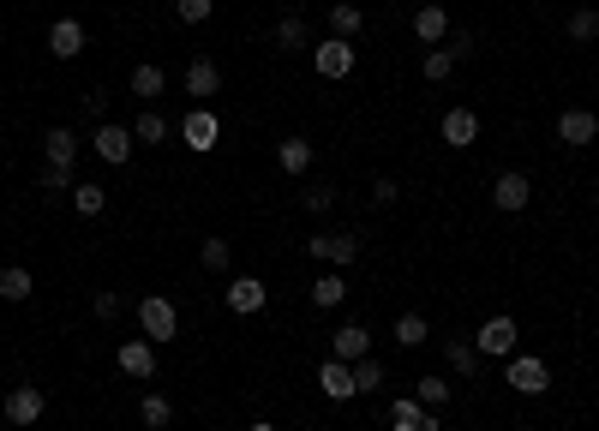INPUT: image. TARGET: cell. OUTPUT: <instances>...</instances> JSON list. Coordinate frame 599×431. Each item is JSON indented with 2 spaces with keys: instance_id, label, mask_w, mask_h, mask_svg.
I'll return each instance as SVG.
<instances>
[{
  "instance_id": "obj_1",
  "label": "cell",
  "mask_w": 599,
  "mask_h": 431,
  "mask_svg": "<svg viewBox=\"0 0 599 431\" xmlns=\"http://www.w3.org/2000/svg\"><path fill=\"white\" fill-rule=\"evenodd\" d=\"M180 144H186L192 156H210V150L222 144V114H216L210 102H192V108L180 114Z\"/></svg>"
},
{
  "instance_id": "obj_2",
  "label": "cell",
  "mask_w": 599,
  "mask_h": 431,
  "mask_svg": "<svg viewBox=\"0 0 599 431\" xmlns=\"http://www.w3.org/2000/svg\"><path fill=\"white\" fill-rule=\"evenodd\" d=\"M132 312H138L144 342H156V348H162V342H174V336H180V312H174V300H168V294H144Z\"/></svg>"
},
{
  "instance_id": "obj_3",
  "label": "cell",
  "mask_w": 599,
  "mask_h": 431,
  "mask_svg": "<svg viewBox=\"0 0 599 431\" xmlns=\"http://www.w3.org/2000/svg\"><path fill=\"white\" fill-rule=\"evenodd\" d=\"M516 318L510 312H492L486 324H480V336H474V348H480V360H510L516 354Z\"/></svg>"
},
{
  "instance_id": "obj_4",
  "label": "cell",
  "mask_w": 599,
  "mask_h": 431,
  "mask_svg": "<svg viewBox=\"0 0 599 431\" xmlns=\"http://www.w3.org/2000/svg\"><path fill=\"white\" fill-rule=\"evenodd\" d=\"M504 378H510L516 396H546V390H552V366H546L540 354H510Z\"/></svg>"
},
{
  "instance_id": "obj_5",
  "label": "cell",
  "mask_w": 599,
  "mask_h": 431,
  "mask_svg": "<svg viewBox=\"0 0 599 431\" xmlns=\"http://www.w3.org/2000/svg\"><path fill=\"white\" fill-rule=\"evenodd\" d=\"M132 144H138L132 126H114V120H102V126L90 132V150H96L108 168H126V162H132Z\"/></svg>"
},
{
  "instance_id": "obj_6",
  "label": "cell",
  "mask_w": 599,
  "mask_h": 431,
  "mask_svg": "<svg viewBox=\"0 0 599 431\" xmlns=\"http://www.w3.org/2000/svg\"><path fill=\"white\" fill-rule=\"evenodd\" d=\"M528 198H534V180H528L522 168H504V174L492 180V204H498L504 216H522V210H528Z\"/></svg>"
},
{
  "instance_id": "obj_7",
  "label": "cell",
  "mask_w": 599,
  "mask_h": 431,
  "mask_svg": "<svg viewBox=\"0 0 599 431\" xmlns=\"http://www.w3.org/2000/svg\"><path fill=\"white\" fill-rule=\"evenodd\" d=\"M312 66H318V78H348L360 60H354V42H342V36H324V42L312 48Z\"/></svg>"
},
{
  "instance_id": "obj_8",
  "label": "cell",
  "mask_w": 599,
  "mask_h": 431,
  "mask_svg": "<svg viewBox=\"0 0 599 431\" xmlns=\"http://www.w3.org/2000/svg\"><path fill=\"white\" fill-rule=\"evenodd\" d=\"M42 390L36 384H18V390H6V402H0V414H6V426H36L42 420Z\"/></svg>"
},
{
  "instance_id": "obj_9",
  "label": "cell",
  "mask_w": 599,
  "mask_h": 431,
  "mask_svg": "<svg viewBox=\"0 0 599 431\" xmlns=\"http://www.w3.org/2000/svg\"><path fill=\"white\" fill-rule=\"evenodd\" d=\"M558 138H564L570 150L594 144V138H599V114H594V108H564V114H558Z\"/></svg>"
},
{
  "instance_id": "obj_10",
  "label": "cell",
  "mask_w": 599,
  "mask_h": 431,
  "mask_svg": "<svg viewBox=\"0 0 599 431\" xmlns=\"http://www.w3.org/2000/svg\"><path fill=\"white\" fill-rule=\"evenodd\" d=\"M270 42H276L282 54H306V48H312V24H306L300 12H282V18L270 24Z\"/></svg>"
},
{
  "instance_id": "obj_11",
  "label": "cell",
  "mask_w": 599,
  "mask_h": 431,
  "mask_svg": "<svg viewBox=\"0 0 599 431\" xmlns=\"http://www.w3.org/2000/svg\"><path fill=\"white\" fill-rule=\"evenodd\" d=\"M306 258H324V264H354V258H360V240H354V234H312V240H306Z\"/></svg>"
},
{
  "instance_id": "obj_12",
  "label": "cell",
  "mask_w": 599,
  "mask_h": 431,
  "mask_svg": "<svg viewBox=\"0 0 599 431\" xmlns=\"http://www.w3.org/2000/svg\"><path fill=\"white\" fill-rule=\"evenodd\" d=\"M264 306H270V288H264L258 276H234V282H228V312L252 318V312H264Z\"/></svg>"
},
{
  "instance_id": "obj_13",
  "label": "cell",
  "mask_w": 599,
  "mask_h": 431,
  "mask_svg": "<svg viewBox=\"0 0 599 431\" xmlns=\"http://www.w3.org/2000/svg\"><path fill=\"white\" fill-rule=\"evenodd\" d=\"M48 54L54 60H78L84 54V24L78 18H54L48 24Z\"/></svg>"
},
{
  "instance_id": "obj_14",
  "label": "cell",
  "mask_w": 599,
  "mask_h": 431,
  "mask_svg": "<svg viewBox=\"0 0 599 431\" xmlns=\"http://www.w3.org/2000/svg\"><path fill=\"white\" fill-rule=\"evenodd\" d=\"M180 84H186V96H192V102H210V96H216V90H222V66H216V60H204V54H198V60H192V66H186V78H180Z\"/></svg>"
},
{
  "instance_id": "obj_15",
  "label": "cell",
  "mask_w": 599,
  "mask_h": 431,
  "mask_svg": "<svg viewBox=\"0 0 599 431\" xmlns=\"http://www.w3.org/2000/svg\"><path fill=\"white\" fill-rule=\"evenodd\" d=\"M114 360H120V372H126V378H138V384H150V378H156V342H144V336H138V342H126Z\"/></svg>"
},
{
  "instance_id": "obj_16",
  "label": "cell",
  "mask_w": 599,
  "mask_h": 431,
  "mask_svg": "<svg viewBox=\"0 0 599 431\" xmlns=\"http://www.w3.org/2000/svg\"><path fill=\"white\" fill-rule=\"evenodd\" d=\"M318 390H324L330 402H354V396H360V390H354V366H348V360H324V366H318Z\"/></svg>"
},
{
  "instance_id": "obj_17",
  "label": "cell",
  "mask_w": 599,
  "mask_h": 431,
  "mask_svg": "<svg viewBox=\"0 0 599 431\" xmlns=\"http://www.w3.org/2000/svg\"><path fill=\"white\" fill-rule=\"evenodd\" d=\"M450 30H456V24H450V12H444V6H420V12H414V36H420L426 48H444V42H450Z\"/></svg>"
},
{
  "instance_id": "obj_18",
  "label": "cell",
  "mask_w": 599,
  "mask_h": 431,
  "mask_svg": "<svg viewBox=\"0 0 599 431\" xmlns=\"http://www.w3.org/2000/svg\"><path fill=\"white\" fill-rule=\"evenodd\" d=\"M330 354H336V360H348V366H354V360H366V354H372V330H366V324H342V330L330 336Z\"/></svg>"
},
{
  "instance_id": "obj_19",
  "label": "cell",
  "mask_w": 599,
  "mask_h": 431,
  "mask_svg": "<svg viewBox=\"0 0 599 431\" xmlns=\"http://www.w3.org/2000/svg\"><path fill=\"white\" fill-rule=\"evenodd\" d=\"M474 138H480V114H474V108H450V114H444V144H450V150H468Z\"/></svg>"
},
{
  "instance_id": "obj_20",
  "label": "cell",
  "mask_w": 599,
  "mask_h": 431,
  "mask_svg": "<svg viewBox=\"0 0 599 431\" xmlns=\"http://www.w3.org/2000/svg\"><path fill=\"white\" fill-rule=\"evenodd\" d=\"M42 156H48L54 168H72V162H78V132H72V126H48V132H42Z\"/></svg>"
},
{
  "instance_id": "obj_21",
  "label": "cell",
  "mask_w": 599,
  "mask_h": 431,
  "mask_svg": "<svg viewBox=\"0 0 599 431\" xmlns=\"http://www.w3.org/2000/svg\"><path fill=\"white\" fill-rule=\"evenodd\" d=\"M126 84H132V96H138V102H162V90H168V72H162L156 60H144V66H132V78H126Z\"/></svg>"
},
{
  "instance_id": "obj_22",
  "label": "cell",
  "mask_w": 599,
  "mask_h": 431,
  "mask_svg": "<svg viewBox=\"0 0 599 431\" xmlns=\"http://www.w3.org/2000/svg\"><path fill=\"white\" fill-rule=\"evenodd\" d=\"M30 294H36V276H30L24 264H0V300H6V306H24Z\"/></svg>"
},
{
  "instance_id": "obj_23",
  "label": "cell",
  "mask_w": 599,
  "mask_h": 431,
  "mask_svg": "<svg viewBox=\"0 0 599 431\" xmlns=\"http://www.w3.org/2000/svg\"><path fill=\"white\" fill-rule=\"evenodd\" d=\"M324 24H330V36H342V42H354V36H360V30H366V12H360V6H354V0H336V6H330V18H324Z\"/></svg>"
},
{
  "instance_id": "obj_24",
  "label": "cell",
  "mask_w": 599,
  "mask_h": 431,
  "mask_svg": "<svg viewBox=\"0 0 599 431\" xmlns=\"http://www.w3.org/2000/svg\"><path fill=\"white\" fill-rule=\"evenodd\" d=\"M444 360H450V372H456V378H480V366H486V360H480V348H474V336H456V342L444 348Z\"/></svg>"
},
{
  "instance_id": "obj_25",
  "label": "cell",
  "mask_w": 599,
  "mask_h": 431,
  "mask_svg": "<svg viewBox=\"0 0 599 431\" xmlns=\"http://www.w3.org/2000/svg\"><path fill=\"white\" fill-rule=\"evenodd\" d=\"M168 132H174V126H168V114H162L156 102H150V108H144V114L132 120V138H138V144H150V150H156V144H162Z\"/></svg>"
},
{
  "instance_id": "obj_26",
  "label": "cell",
  "mask_w": 599,
  "mask_h": 431,
  "mask_svg": "<svg viewBox=\"0 0 599 431\" xmlns=\"http://www.w3.org/2000/svg\"><path fill=\"white\" fill-rule=\"evenodd\" d=\"M276 168L300 180V174L312 168V144H306V138H282V144H276Z\"/></svg>"
},
{
  "instance_id": "obj_27",
  "label": "cell",
  "mask_w": 599,
  "mask_h": 431,
  "mask_svg": "<svg viewBox=\"0 0 599 431\" xmlns=\"http://www.w3.org/2000/svg\"><path fill=\"white\" fill-rule=\"evenodd\" d=\"M138 420H144V431H162L168 420H174V402H168L162 390H150V396L138 402Z\"/></svg>"
},
{
  "instance_id": "obj_28",
  "label": "cell",
  "mask_w": 599,
  "mask_h": 431,
  "mask_svg": "<svg viewBox=\"0 0 599 431\" xmlns=\"http://www.w3.org/2000/svg\"><path fill=\"white\" fill-rule=\"evenodd\" d=\"M300 210H306V216H330V210H336V186H330V180H312V186L300 192Z\"/></svg>"
},
{
  "instance_id": "obj_29",
  "label": "cell",
  "mask_w": 599,
  "mask_h": 431,
  "mask_svg": "<svg viewBox=\"0 0 599 431\" xmlns=\"http://www.w3.org/2000/svg\"><path fill=\"white\" fill-rule=\"evenodd\" d=\"M426 336H432V324H426L420 312H402V318H396V348H426Z\"/></svg>"
},
{
  "instance_id": "obj_30",
  "label": "cell",
  "mask_w": 599,
  "mask_h": 431,
  "mask_svg": "<svg viewBox=\"0 0 599 431\" xmlns=\"http://www.w3.org/2000/svg\"><path fill=\"white\" fill-rule=\"evenodd\" d=\"M414 396H420V408H450V378H438V372H426V378L414 384Z\"/></svg>"
},
{
  "instance_id": "obj_31",
  "label": "cell",
  "mask_w": 599,
  "mask_h": 431,
  "mask_svg": "<svg viewBox=\"0 0 599 431\" xmlns=\"http://www.w3.org/2000/svg\"><path fill=\"white\" fill-rule=\"evenodd\" d=\"M420 72H426L432 84H450V78H456V60H450V48H426V60H420Z\"/></svg>"
},
{
  "instance_id": "obj_32",
  "label": "cell",
  "mask_w": 599,
  "mask_h": 431,
  "mask_svg": "<svg viewBox=\"0 0 599 431\" xmlns=\"http://www.w3.org/2000/svg\"><path fill=\"white\" fill-rule=\"evenodd\" d=\"M564 30H570V42H594V36H599V12H594V6H576Z\"/></svg>"
},
{
  "instance_id": "obj_33",
  "label": "cell",
  "mask_w": 599,
  "mask_h": 431,
  "mask_svg": "<svg viewBox=\"0 0 599 431\" xmlns=\"http://www.w3.org/2000/svg\"><path fill=\"white\" fill-rule=\"evenodd\" d=\"M348 300V282L342 276H318L312 282V306H342Z\"/></svg>"
},
{
  "instance_id": "obj_34",
  "label": "cell",
  "mask_w": 599,
  "mask_h": 431,
  "mask_svg": "<svg viewBox=\"0 0 599 431\" xmlns=\"http://www.w3.org/2000/svg\"><path fill=\"white\" fill-rule=\"evenodd\" d=\"M102 204H108L102 186H72V210H78V216H102Z\"/></svg>"
},
{
  "instance_id": "obj_35",
  "label": "cell",
  "mask_w": 599,
  "mask_h": 431,
  "mask_svg": "<svg viewBox=\"0 0 599 431\" xmlns=\"http://www.w3.org/2000/svg\"><path fill=\"white\" fill-rule=\"evenodd\" d=\"M354 390H360V396L384 390V366H378V360H354Z\"/></svg>"
},
{
  "instance_id": "obj_36",
  "label": "cell",
  "mask_w": 599,
  "mask_h": 431,
  "mask_svg": "<svg viewBox=\"0 0 599 431\" xmlns=\"http://www.w3.org/2000/svg\"><path fill=\"white\" fill-rule=\"evenodd\" d=\"M426 420V408H420V396H408V402H396V414H390V426L396 431H420Z\"/></svg>"
},
{
  "instance_id": "obj_37",
  "label": "cell",
  "mask_w": 599,
  "mask_h": 431,
  "mask_svg": "<svg viewBox=\"0 0 599 431\" xmlns=\"http://www.w3.org/2000/svg\"><path fill=\"white\" fill-rule=\"evenodd\" d=\"M228 258H234V252H228V240H222V234H210V240H204V252H198V264H204V270H228Z\"/></svg>"
},
{
  "instance_id": "obj_38",
  "label": "cell",
  "mask_w": 599,
  "mask_h": 431,
  "mask_svg": "<svg viewBox=\"0 0 599 431\" xmlns=\"http://www.w3.org/2000/svg\"><path fill=\"white\" fill-rule=\"evenodd\" d=\"M36 186H42V192H72L78 180H72V168H54V162H48V168L36 174Z\"/></svg>"
},
{
  "instance_id": "obj_39",
  "label": "cell",
  "mask_w": 599,
  "mask_h": 431,
  "mask_svg": "<svg viewBox=\"0 0 599 431\" xmlns=\"http://www.w3.org/2000/svg\"><path fill=\"white\" fill-rule=\"evenodd\" d=\"M90 312H96V318H102V324H114V318H120V312H126V300H120V294H114V288H102V294H96V300H90Z\"/></svg>"
},
{
  "instance_id": "obj_40",
  "label": "cell",
  "mask_w": 599,
  "mask_h": 431,
  "mask_svg": "<svg viewBox=\"0 0 599 431\" xmlns=\"http://www.w3.org/2000/svg\"><path fill=\"white\" fill-rule=\"evenodd\" d=\"M210 12H216V0H174V18H180V24H204Z\"/></svg>"
},
{
  "instance_id": "obj_41",
  "label": "cell",
  "mask_w": 599,
  "mask_h": 431,
  "mask_svg": "<svg viewBox=\"0 0 599 431\" xmlns=\"http://www.w3.org/2000/svg\"><path fill=\"white\" fill-rule=\"evenodd\" d=\"M444 48H450V60H456V66H462V60H474V54H480V42H474V36H468V30H450V42H444Z\"/></svg>"
},
{
  "instance_id": "obj_42",
  "label": "cell",
  "mask_w": 599,
  "mask_h": 431,
  "mask_svg": "<svg viewBox=\"0 0 599 431\" xmlns=\"http://www.w3.org/2000/svg\"><path fill=\"white\" fill-rule=\"evenodd\" d=\"M372 198H378V204H396V198H402L396 174H378V180H372Z\"/></svg>"
},
{
  "instance_id": "obj_43",
  "label": "cell",
  "mask_w": 599,
  "mask_h": 431,
  "mask_svg": "<svg viewBox=\"0 0 599 431\" xmlns=\"http://www.w3.org/2000/svg\"><path fill=\"white\" fill-rule=\"evenodd\" d=\"M84 114H108V90H84Z\"/></svg>"
},
{
  "instance_id": "obj_44",
  "label": "cell",
  "mask_w": 599,
  "mask_h": 431,
  "mask_svg": "<svg viewBox=\"0 0 599 431\" xmlns=\"http://www.w3.org/2000/svg\"><path fill=\"white\" fill-rule=\"evenodd\" d=\"M246 431H276V426H270V420H252V426H246Z\"/></svg>"
},
{
  "instance_id": "obj_45",
  "label": "cell",
  "mask_w": 599,
  "mask_h": 431,
  "mask_svg": "<svg viewBox=\"0 0 599 431\" xmlns=\"http://www.w3.org/2000/svg\"><path fill=\"white\" fill-rule=\"evenodd\" d=\"M594 210H599V192H594Z\"/></svg>"
}]
</instances>
